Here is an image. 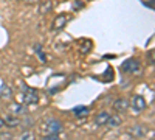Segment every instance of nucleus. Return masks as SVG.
<instances>
[{
	"label": "nucleus",
	"instance_id": "f257e3e1",
	"mask_svg": "<svg viewBox=\"0 0 155 140\" xmlns=\"http://www.w3.org/2000/svg\"><path fill=\"white\" fill-rule=\"evenodd\" d=\"M64 129V125L58 120V118H47L41 123V134L44 138H51V140H56L59 138V134Z\"/></svg>",
	"mask_w": 155,
	"mask_h": 140
},
{
	"label": "nucleus",
	"instance_id": "f03ea898",
	"mask_svg": "<svg viewBox=\"0 0 155 140\" xmlns=\"http://www.w3.org/2000/svg\"><path fill=\"white\" fill-rule=\"evenodd\" d=\"M141 62L137 59V58H129L123 62L121 66V72L123 73H130V75H137V73H141Z\"/></svg>",
	"mask_w": 155,
	"mask_h": 140
},
{
	"label": "nucleus",
	"instance_id": "7ed1b4c3",
	"mask_svg": "<svg viewBox=\"0 0 155 140\" xmlns=\"http://www.w3.org/2000/svg\"><path fill=\"white\" fill-rule=\"evenodd\" d=\"M22 94H23V100H22L23 104H37L39 103V92L36 89L25 86Z\"/></svg>",
	"mask_w": 155,
	"mask_h": 140
},
{
	"label": "nucleus",
	"instance_id": "20e7f679",
	"mask_svg": "<svg viewBox=\"0 0 155 140\" xmlns=\"http://www.w3.org/2000/svg\"><path fill=\"white\" fill-rule=\"evenodd\" d=\"M129 108H132L135 112H141V111H144V109L147 108V103H146L144 97H141V95H134L132 100L129 101Z\"/></svg>",
	"mask_w": 155,
	"mask_h": 140
},
{
	"label": "nucleus",
	"instance_id": "39448f33",
	"mask_svg": "<svg viewBox=\"0 0 155 140\" xmlns=\"http://www.w3.org/2000/svg\"><path fill=\"white\" fill-rule=\"evenodd\" d=\"M3 121H5V126H8V128H19L20 126V123H22V120L16 115V114H8V115L3 118Z\"/></svg>",
	"mask_w": 155,
	"mask_h": 140
},
{
	"label": "nucleus",
	"instance_id": "423d86ee",
	"mask_svg": "<svg viewBox=\"0 0 155 140\" xmlns=\"http://www.w3.org/2000/svg\"><path fill=\"white\" fill-rule=\"evenodd\" d=\"M110 117V114L107 111H101L99 114L95 115V125L96 126H107V120Z\"/></svg>",
	"mask_w": 155,
	"mask_h": 140
},
{
	"label": "nucleus",
	"instance_id": "0eeeda50",
	"mask_svg": "<svg viewBox=\"0 0 155 140\" xmlns=\"http://www.w3.org/2000/svg\"><path fill=\"white\" fill-rule=\"evenodd\" d=\"M113 109L116 112H126L129 109V100L126 98H118L113 101Z\"/></svg>",
	"mask_w": 155,
	"mask_h": 140
},
{
	"label": "nucleus",
	"instance_id": "6e6552de",
	"mask_svg": "<svg viewBox=\"0 0 155 140\" xmlns=\"http://www.w3.org/2000/svg\"><path fill=\"white\" fill-rule=\"evenodd\" d=\"M67 16L65 14H59V16H56V19L53 20V30H61V28H64L67 25Z\"/></svg>",
	"mask_w": 155,
	"mask_h": 140
},
{
	"label": "nucleus",
	"instance_id": "1a4fd4ad",
	"mask_svg": "<svg viewBox=\"0 0 155 140\" xmlns=\"http://www.w3.org/2000/svg\"><path fill=\"white\" fill-rule=\"evenodd\" d=\"M129 135L137 137V138L144 137L146 135V129H143V126H141V125H135V126H132V128L129 129Z\"/></svg>",
	"mask_w": 155,
	"mask_h": 140
},
{
	"label": "nucleus",
	"instance_id": "9d476101",
	"mask_svg": "<svg viewBox=\"0 0 155 140\" xmlns=\"http://www.w3.org/2000/svg\"><path fill=\"white\" fill-rule=\"evenodd\" d=\"M71 112L74 114V117H78V118H84V117L88 115L90 109H88L87 106H76V108H73Z\"/></svg>",
	"mask_w": 155,
	"mask_h": 140
},
{
	"label": "nucleus",
	"instance_id": "9b49d317",
	"mask_svg": "<svg viewBox=\"0 0 155 140\" xmlns=\"http://www.w3.org/2000/svg\"><path fill=\"white\" fill-rule=\"evenodd\" d=\"M54 3H53V0H47V2H42L41 5H39V12L41 14H48V12L53 9Z\"/></svg>",
	"mask_w": 155,
	"mask_h": 140
},
{
	"label": "nucleus",
	"instance_id": "f8f14e48",
	"mask_svg": "<svg viewBox=\"0 0 155 140\" xmlns=\"http://www.w3.org/2000/svg\"><path fill=\"white\" fill-rule=\"evenodd\" d=\"M121 125V118L120 115H115V114H110V117L107 120V126H110V128H116V126Z\"/></svg>",
	"mask_w": 155,
	"mask_h": 140
},
{
	"label": "nucleus",
	"instance_id": "ddd939ff",
	"mask_svg": "<svg viewBox=\"0 0 155 140\" xmlns=\"http://www.w3.org/2000/svg\"><path fill=\"white\" fill-rule=\"evenodd\" d=\"M11 111H12V114H16V115H20V114L27 112V109H25V104H17V103L11 104Z\"/></svg>",
	"mask_w": 155,
	"mask_h": 140
},
{
	"label": "nucleus",
	"instance_id": "4468645a",
	"mask_svg": "<svg viewBox=\"0 0 155 140\" xmlns=\"http://www.w3.org/2000/svg\"><path fill=\"white\" fill-rule=\"evenodd\" d=\"M11 89L6 86V84H3V87L2 89H0V98H2V100H9L11 98Z\"/></svg>",
	"mask_w": 155,
	"mask_h": 140
},
{
	"label": "nucleus",
	"instance_id": "2eb2a0df",
	"mask_svg": "<svg viewBox=\"0 0 155 140\" xmlns=\"http://www.w3.org/2000/svg\"><path fill=\"white\" fill-rule=\"evenodd\" d=\"M90 48H92V42L87 41V39H84V41H82V45H81V53H82V55L88 53Z\"/></svg>",
	"mask_w": 155,
	"mask_h": 140
},
{
	"label": "nucleus",
	"instance_id": "dca6fc26",
	"mask_svg": "<svg viewBox=\"0 0 155 140\" xmlns=\"http://www.w3.org/2000/svg\"><path fill=\"white\" fill-rule=\"evenodd\" d=\"M147 62H149V66H153V50H150L147 53Z\"/></svg>",
	"mask_w": 155,
	"mask_h": 140
},
{
	"label": "nucleus",
	"instance_id": "f3484780",
	"mask_svg": "<svg viewBox=\"0 0 155 140\" xmlns=\"http://www.w3.org/2000/svg\"><path fill=\"white\" fill-rule=\"evenodd\" d=\"M82 6H84L82 0H76V3H73V9H81Z\"/></svg>",
	"mask_w": 155,
	"mask_h": 140
},
{
	"label": "nucleus",
	"instance_id": "a211bd4d",
	"mask_svg": "<svg viewBox=\"0 0 155 140\" xmlns=\"http://www.w3.org/2000/svg\"><path fill=\"white\" fill-rule=\"evenodd\" d=\"M33 137H34V135H33L31 132H23V134L20 135V138H23V140H25V138H33Z\"/></svg>",
	"mask_w": 155,
	"mask_h": 140
},
{
	"label": "nucleus",
	"instance_id": "6ab92c4d",
	"mask_svg": "<svg viewBox=\"0 0 155 140\" xmlns=\"http://www.w3.org/2000/svg\"><path fill=\"white\" fill-rule=\"evenodd\" d=\"M3 126H5V121H3V118H2V117H0V131L3 129Z\"/></svg>",
	"mask_w": 155,
	"mask_h": 140
},
{
	"label": "nucleus",
	"instance_id": "aec40b11",
	"mask_svg": "<svg viewBox=\"0 0 155 140\" xmlns=\"http://www.w3.org/2000/svg\"><path fill=\"white\" fill-rule=\"evenodd\" d=\"M28 3H34V2H37V0H27Z\"/></svg>",
	"mask_w": 155,
	"mask_h": 140
}]
</instances>
